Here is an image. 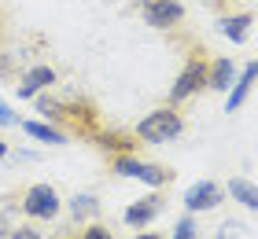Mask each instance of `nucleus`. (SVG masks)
Returning <instances> with one entry per match:
<instances>
[{
    "mask_svg": "<svg viewBox=\"0 0 258 239\" xmlns=\"http://www.w3.org/2000/svg\"><path fill=\"white\" fill-rule=\"evenodd\" d=\"M52 85H55V70H52L48 63H41V66L22 70V77L15 81V96H19V100H33L37 92L52 89Z\"/></svg>",
    "mask_w": 258,
    "mask_h": 239,
    "instance_id": "obj_9",
    "label": "nucleus"
},
{
    "mask_svg": "<svg viewBox=\"0 0 258 239\" xmlns=\"http://www.w3.org/2000/svg\"><path fill=\"white\" fill-rule=\"evenodd\" d=\"M229 195L236 199L240 206H247V210L258 213V188H254L251 181H243V177H232V181H229Z\"/></svg>",
    "mask_w": 258,
    "mask_h": 239,
    "instance_id": "obj_15",
    "label": "nucleus"
},
{
    "mask_svg": "<svg viewBox=\"0 0 258 239\" xmlns=\"http://www.w3.org/2000/svg\"><path fill=\"white\" fill-rule=\"evenodd\" d=\"M8 199H15L19 202L15 210H22L30 221H55L59 210H63V199L52 184H26L22 191H15V195H8Z\"/></svg>",
    "mask_w": 258,
    "mask_h": 239,
    "instance_id": "obj_4",
    "label": "nucleus"
},
{
    "mask_svg": "<svg viewBox=\"0 0 258 239\" xmlns=\"http://www.w3.org/2000/svg\"><path fill=\"white\" fill-rule=\"evenodd\" d=\"M55 239H78L74 232H59V235H55Z\"/></svg>",
    "mask_w": 258,
    "mask_h": 239,
    "instance_id": "obj_28",
    "label": "nucleus"
},
{
    "mask_svg": "<svg viewBox=\"0 0 258 239\" xmlns=\"http://www.w3.org/2000/svg\"><path fill=\"white\" fill-rule=\"evenodd\" d=\"M254 26V11H232V15H218V33L221 37H229L232 44H243L247 41V33Z\"/></svg>",
    "mask_w": 258,
    "mask_h": 239,
    "instance_id": "obj_11",
    "label": "nucleus"
},
{
    "mask_svg": "<svg viewBox=\"0 0 258 239\" xmlns=\"http://www.w3.org/2000/svg\"><path fill=\"white\" fill-rule=\"evenodd\" d=\"M232 81H236V63L225 55H210V74H207V89L214 92H225L232 89Z\"/></svg>",
    "mask_w": 258,
    "mask_h": 239,
    "instance_id": "obj_13",
    "label": "nucleus"
},
{
    "mask_svg": "<svg viewBox=\"0 0 258 239\" xmlns=\"http://www.w3.org/2000/svg\"><path fill=\"white\" fill-rule=\"evenodd\" d=\"M254 66H258V59H254Z\"/></svg>",
    "mask_w": 258,
    "mask_h": 239,
    "instance_id": "obj_29",
    "label": "nucleus"
},
{
    "mask_svg": "<svg viewBox=\"0 0 258 239\" xmlns=\"http://www.w3.org/2000/svg\"><path fill=\"white\" fill-rule=\"evenodd\" d=\"M221 199H225V191H221L214 181H199V184H192L184 191V210L188 213H207V210L221 206Z\"/></svg>",
    "mask_w": 258,
    "mask_h": 239,
    "instance_id": "obj_10",
    "label": "nucleus"
},
{
    "mask_svg": "<svg viewBox=\"0 0 258 239\" xmlns=\"http://www.w3.org/2000/svg\"><path fill=\"white\" fill-rule=\"evenodd\" d=\"M100 217V199L92 195V191H81V195H74L70 199V221L78 224H85V221H96Z\"/></svg>",
    "mask_w": 258,
    "mask_h": 239,
    "instance_id": "obj_14",
    "label": "nucleus"
},
{
    "mask_svg": "<svg viewBox=\"0 0 258 239\" xmlns=\"http://www.w3.org/2000/svg\"><path fill=\"white\" fill-rule=\"evenodd\" d=\"M8 151H11V143H8L4 136H0V158H8Z\"/></svg>",
    "mask_w": 258,
    "mask_h": 239,
    "instance_id": "obj_26",
    "label": "nucleus"
},
{
    "mask_svg": "<svg viewBox=\"0 0 258 239\" xmlns=\"http://www.w3.org/2000/svg\"><path fill=\"white\" fill-rule=\"evenodd\" d=\"M207 74H210V52L199 41H192L188 52H184L181 74H177V81H173V89L166 96V103L170 107H181V103H188L196 92H207Z\"/></svg>",
    "mask_w": 258,
    "mask_h": 239,
    "instance_id": "obj_2",
    "label": "nucleus"
},
{
    "mask_svg": "<svg viewBox=\"0 0 258 239\" xmlns=\"http://www.w3.org/2000/svg\"><path fill=\"white\" fill-rule=\"evenodd\" d=\"M78 239H114V232H111V224H103L96 217V221H89L85 228H78Z\"/></svg>",
    "mask_w": 258,
    "mask_h": 239,
    "instance_id": "obj_18",
    "label": "nucleus"
},
{
    "mask_svg": "<svg viewBox=\"0 0 258 239\" xmlns=\"http://www.w3.org/2000/svg\"><path fill=\"white\" fill-rule=\"evenodd\" d=\"M166 191H170V188H155L151 195L129 202V206H125V224H129V228H144V224L155 221L159 213L166 210Z\"/></svg>",
    "mask_w": 258,
    "mask_h": 239,
    "instance_id": "obj_8",
    "label": "nucleus"
},
{
    "mask_svg": "<svg viewBox=\"0 0 258 239\" xmlns=\"http://www.w3.org/2000/svg\"><path fill=\"white\" fill-rule=\"evenodd\" d=\"M19 125L26 129L33 140H41V143H55V147H59V143H67V140H70L63 129H55L52 122H48V125H41V122H19Z\"/></svg>",
    "mask_w": 258,
    "mask_h": 239,
    "instance_id": "obj_16",
    "label": "nucleus"
},
{
    "mask_svg": "<svg viewBox=\"0 0 258 239\" xmlns=\"http://www.w3.org/2000/svg\"><path fill=\"white\" fill-rule=\"evenodd\" d=\"M0 81H4V85L19 81V55H11L8 48H0Z\"/></svg>",
    "mask_w": 258,
    "mask_h": 239,
    "instance_id": "obj_17",
    "label": "nucleus"
},
{
    "mask_svg": "<svg viewBox=\"0 0 258 239\" xmlns=\"http://www.w3.org/2000/svg\"><path fill=\"white\" fill-rule=\"evenodd\" d=\"M37 111L48 118L55 129H63L67 136L92 143L103 129V111L100 103L85 92H37L33 96Z\"/></svg>",
    "mask_w": 258,
    "mask_h": 239,
    "instance_id": "obj_1",
    "label": "nucleus"
},
{
    "mask_svg": "<svg viewBox=\"0 0 258 239\" xmlns=\"http://www.w3.org/2000/svg\"><path fill=\"white\" fill-rule=\"evenodd\" d=\"M8 37H11V8L0 0V48H8Z\"/></svg>",
    "mask_w": 258,
    "mask_h": 239,
    "instance_id": "obj_21",
    "label": "nucleus"
},
{
    "mask_svg": "<svg viewBox=\"0 0 258 239\" xmlns=\"http://www.w3.org/2000/svg\"><path fill=\"white\" fill-rule=\"evenodd\" d=\"M11 228H8V217H4V210H0V235H8Z\"/></svg>",
    "mask_w": 258,
    "mask_h": 239,
    "instance_id": "obj_27",
    "label": "nucleus"
},
{
    "mask_svg": "<svg viewBox=\"0 0 258 239\" xmlns=\"http://www.w3.org/2000/svg\"><path fill=\"white\" fill-rule=\"evenodd\" d=\"M0 125H4V129H8V125H19V118H15V111H11V107H8L4 100H0Z\"/></svg>",
    "mask_w": 258,
    "mask_h": 239,
    "instance_id": "obj_24",
    "label": "nucleus"
},
{
    "mask_svg": "<svg viewBox=\"0 0 258 239\" xmlns=\"http://www.w3.org/2000/svg\"><path fill=\"white\" fill-rule=\"evenodd\" d=\"M240 235H243V224L240 221H225L218 228V239H240Z\"/></svg>",
    "mask_w": 258,
    "mask_h": 239,
    "instance_id": "obj_22",
    "label": "nucleus"
},
{
    "mask_svg": "<svg viewBox=\"0 0 258 239\" xmlns=\"http://www.w3.org/2000/svg\"><path fill=\"white\" fill-rule=\"evenodd\" d=\"M107 170L114 177H133L140 184H151V188H170L177 181V173L170 166H159V162H144L137 154H122V158H107Z\"/></svg>",
    "mask_w": 258,
    "mask_h": 239,
    "instance_id": "obj_5",
    "label": "nucleus"
},
{
    "mask_svg": "<svg viewBox=\"0 0 258 239\" xmlns=\"http://www.w3.org/2000/svg\"><path fill=\"white\" fill-rule=\"evenodd\" d=\"M203 4L214 11V15H232V11H247V0H203Z\"/></svg>",
    "mask_w": 258,
    "mask_h": 239,
    "instance_id": "obj_19",
    "label": "nucleus"
},
{
    "mask_svg": "<svg viewBox=\"0 0 258 239\" xmlns=\"http://www.w3.org/2000/svg\"><path fill=\"white\" fill-rule=\"evenodd\" d=\"M173 239H199V224L192 213H184V217L173 224Z\"/></svg>",
    "mask_w": 258,
    "mask_h": 239,
    "instance_id": "obj_20",
    "label": "nucleus"
},
{
    "mask_svg": "<svg viewBox=\"0 0 258 239\" xmlns=\"http://www.w3.org/2000/svg\"><path fill=\"white\" fill-rule=\"evenodd\" d=\"M129 239H162V232H155V228H144V232H137V235H129Z\"/></svg>",
    "mask_w": 258,
    "mask_h": 239,
    "instance_id": "obj_25",
    "label": "nucleus"
},
{
    "mask_svg": "<svg viewBox=\"0 0 258 239\" xmlns=\"http://www.w3.org/2000/svg\"><path fill=\"white\" fill-rule=\"evenodd\" d=\"M140 15L151 30H177L184 22V4L181 0H140Z\"/></svg>",
    "mask_w": 258,
    "mask_h": 239,
    "instance_id": "obj_6",
    "label": "nucleus"
},
{
    "mask_svg": "<svg viewBox=\"0 0 258 239\" xmlns=\"http://www.w3.org/2000/svg\"><path fill=\"white\" fill-rule=\"evenodd\" d=\"M92 147L103 151L107 158H122V154H137L140 151V136L133 129H100V136L92 140Z\"/></svg>",
    "mask_w": 258,
    "mask_h": 239,
    "instance_id": "obj_7",
    "label": "nucleus"
},
{
    "mask_svg": "<svg viewBox=\"0 0 258 239\" xmlns=\"http://www.w3.org/2000/svg\"><path fill=\"white\" fill-rule=\"evenodd\" d=\"M8 239H41V232L33 228V224H15V228L8 232Z\"/></svg>",
    "mask_w": 258,
    "mask_h": 239,
    "instance_id": "obj_23",
    "label": "nucleus"
},
{
    "mask_svg": "<svg viewBox=\"0 0 258 239\" xmlns=\"http://www.w3.org/2000/svg\"><path fill=\"white\" fill-rule=\"evenodd\" d=\"M133 133L140 136V143H166V140H177V136L184 133V114H181V107L162 103V107H155L151 114L140 118Z\"/></svg>",
    "mask_w": 258,
    "mask_h": 239,
    "instance_id": "obj_3",
    "label": "nucleus"
},
{
    "mask_svg": "<svg viewBox=\"0 0 258 239\" xmlns=\"http://www.w3.org/2000/svg\"><path fill=\"white\" fill-rule=\"evenodd\" d=\"M254 81H258V66L247 63V66H243V74H236V81H232V92H229V100H225V111H229V114H236L240 107H243V100H247L251 89H254Z\"/></svg>",
    "mask_w": 258,
    "mask_h": 239,
    "instance_id": "obj_12",
    "label": "nucleus"
}]
</instances>
